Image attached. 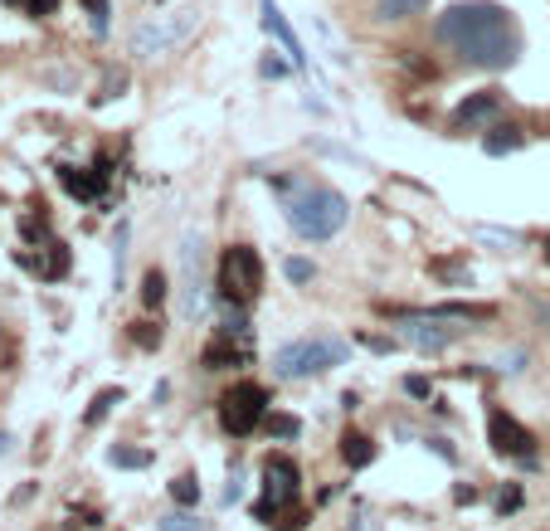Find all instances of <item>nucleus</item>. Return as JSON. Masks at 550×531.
Instances as JSON below:
<instances>
[{"instance_id": "obj_1", "label": "nucleus", "mask_w": 550, "mask_h": 531, "mask_svg": "<svg viewBox=\"0 0 550 531\" xmlns=\"http://www.w3.org/2000/svg\"><path fill=\"white\" fill-rule=\"evenodd\" d=\"M434 39L458 54V64L482 69V74L512 69L521 59V49H526L521 25L512 20V10L497 5V0H458V5H448L434 20Z\"/></svg>"}, {"instance_id": "obj_6", "label": "nucleus", "mask_w": 550, "mask_h": 531, "mask_svg": "<svg viewBox=\"0 0 550 531\" xmlns=\"http://www.w3.org/2000/svg\"><path fill=\"white\" fill-rule=\"evenodd\" d=\"M263 415H268V395H263V385H254V380L234 385V390L220 400V424L234 434V439L254 434L258 424H263Z\"/></svg>"}, {"instance_id": "obj_20", "label": "nucleus", "mask_w": 550, "mask_h": 531, "mask_svg": "<svg viewBox=\"0 0 550 531\" xmlns=\"http://www.w3.org/2000/svg\"><path fill=\"white\" fill-rule=\"evenodd\" d=\"M263 429H268V439H297V434H302V419L297 415H263Z\"/></svg>"}, {"instance_id": "obj_24", "label": "nucleus", "mask_w": 550, "mask_h": 531, "mask_svg": "<svg viewBox=\"0 0 550 531\" xmlns=\"http://www.w3.org/2000/svg\"><path fill=\"white\" fill-rule=\"evenodd\" d=\"M39 273H44V278H64V273H69V249H64V244H49V259L39 264Z\"/></svg>"}, {"instance_id": "obj_11", "label": "nucleus", "mask_w": 550, "mask_h": 531, "mask_svg": "<svg viewBox=\"0 0 550 531\" xmlns=\"http://www.w3.org/2000/svg\"><path fill=\"white\" fill-rule=\"evenodd\" d=\"M258 10H263V30L283 44V54L293 59L297 69H307V54H302V39L293 35V25H288V15L278 10V0H258Z\"/></svg>"}, {"instance_id": "obj_16", "label": "nucleus", "mask_w": 550, "mask_h": 531, "mask_svg": "<svg viewBox=\"0 0 550 531\" xmlns=\"http://www.w3.org/2000/svg\"><path fill=\"white\" fill-rule=\"evenodd\" d=\"M200 361H205V371H229V366H239V361H244V351L234 346V337H220V342L205 346V356H200Z\"/></svg>"}, {"instance_id": "obj_18", "label": "nucleus", "mask_w": 550, "mask_h": 531, "mask_svg": "<svg viewBox=\"0 0 550 531\" xmlns=\"http://www.w3.org/2000/svg\"><path fill=\"white\" fill-rule=\"evenodd\" d=\"M166 293H171V288H166V273H161V268H147V273H142V303L161 307L166 303Z\"/></svg>"}, {"instance_id": "obj_9", "label": "nucleus", "mask_w": 550, "mask_h": 531, "mask_svg": "<svg viewBox=\"0 0 550 531\" xmlns=\"http://www.w3.org/2000/svg\"><path fill=\"white\" fill-rule=\"evenodd\" d=\"M487 434H492V449H497V454L521 458V463H536V434H531L526 424H516L512 415L492 410V419H487Z\"/></svg>"}, {"instance_id": "obj_25", "label": "nucleus", "mask_w": 550, "mask_h": 531, "mask_svg": "<svg viewBox=\"0 0 550 531\" xmlns=\"http://www.w3.org/2000/svg\"><path fill=\"white\" fill-rule=\"evenodd\" d=\"M220 337H249V317H244V307H229V312H224Z\"/></svg>"}, {"instance_id": "obj_35", "label": "nucleus", "mask_w": 550, "mask_h": 531, "mask_svg": "<svg viewBox=\"0 0 550 531\" xmlns=\"http://www.w3.org/2000/svg\"><path fill=\"white\" fill-rule=\"evenodd\" d=\"M361 346H370V351H380V356H385V351H395V342H385V337H361Z\"/></svg>"}, {"instance_id": "obj_2", "label": "nucleus", "mask_w": 550, "mask_h": 531, "mask_svg": "<svg viewBox=\"0 0 550 531\" xmlns=\"http://www.w3.org/2000/svg\"><path fill=\"white\" fill-rule=\"evenodd\" d=\"M278 190L288 195L283 200V210H288V225L302 234V239H312V244H327L336 239L346 220H351V205H346V195L331 186H297L293 181H278Z\"/></svg>"}, {"instance_id": "obj_39", "label": "nucleus", "mask_w": 550, "mask_h": 531, "mask_svg": "<svg viewBox=\"0 0 550 531\" xmlns=\"http://www.w3.org/2000/svg\"><path fill=\"white\" fill-rule=\"evenodd\" d=\"M546 259H550V244H546Z\"/></svg>"}, {"instance_id": "obj_30", "label": "nucleus", "mask_w": 550, "mask_h": 531, "mask_svg": "<svg viewBox=\"0 0 550 531\" xmlns=\"http://www.w3.org/2000/svg\"><path fill=\"white\" fill-rule=\"evenodd\" d=\"M521 366H526V351H502L497 356V371H507V376H516Z\"/></svg>"}, {"instance_id": "obj_32", "label": "nucleus", "mask_w": 550, "mask_h": 531, "mask_svg": "<svg viewBox=\"0 0 550 531\" xmlns=\"http://www.w3.org/2000/svg\"><path fill=\"white\" fill-rule=\"evenodd\" d=\"M288 64H293V59H273V54H268V59H263V78H283Z\"/></svg>"}, {"instance_id": "obj_31", "label": "nucleus", "mask_w": 550, "mask_h": 531, "mask_svg": "<svg viewBox=\"0 0 550 531\" xmlns=\"http://www.w3.org/2000/svg\"><path fill=\"white\" fill-rule=\"evenodd\" d=\"M122 88H127V74H108L103 93H98V103H108V98H122Z\"/></svg>"}, {"instance_id": "obj_8", "label": "nucleus", "mask_w": 550, "mask_h": 531, "mask_svg": "<svg viewBox=\"0 0 550 531\" xmlns=\"http://www.w3.org/2000/svg\"><path fill=\"white\" fill-rule=\"evenodd\" d=\"M205 307V244L200 234H185L181 239V312L185 317H200Z\"/></svg>"}, {"instance_id": "obj_3", "label": "nucleus", "mask_w": 550, "mask_h": 531, "mask_svg": "<svg viewBox=\"0 0 550 531\" xmlns=\"http://www.w3.org/2000/svg\"><path fill=\"white\" fill-rule=\"evenodd\" d=\"M351 356L346 342H331V337H312V342H288L273 351V376L283 380H302V376H322L331 366H341Z\"/></svg>"}, {"instance_id": "obj_17", "label": "nucleus", "mask_w": 550, "mask_h": 531, "mask_svg": "<svg viewBox=\"0 0 550 531\" xmlns=\"http://www.w3.org/2000/svg\"><path fill=\"white\" fill-rule=\"evenodd\" d=\"M341 458H346L351 468H366L370 458H375V444H370L366 434H346V439H341Z\"/></svg>"}, {"instance_id": "obj_38", "label": "nucleus", "mask_w": 550, "mask_h": 531, "mask_svg": "<svg viewBox=\"0 0 550 531\" xmlns=\"http://www.w3.org/2000/svg\"><path fill=\"white\" fill-rule=\"evenodd\" d=\"M5 449H10V434H0V454H5Z\"/></svg>"}, {"instance_id": "obj_37", "label": "nucleus", "mask_w": 550, "mask_h": 531, "mask_svg": "<svg viewBox=\"0 0 550 531\" xmlns=\"http://www.w3.org/2000/svg\"><path fill=\"white\" fill-rule=\"evenodd\" d=\"M351 531H380V522H375V517H361V522H351Z\"/></svg>"}, {"instance_id": "obj_13", "label": "nucleus", "mask_w": 550, "mask_h": 531, "mask_svg": "<svg viewBox=\"0 0 550 531\" xmlns=\"http://www.w3.org/2000/svg\"><path fill=\"white\" fill-rule=\"evenodd\" d=\"M526 147V132L516 122H492L487 137H482V152L487 156H507V152H521Z\"/></svg>"}, {"instance_id": "obj_15", "label": "nucleus", "mask_w": 550, "mask_h": 531, "mask_svg": "<svg viewBox=\"0 0 550 531\" xmlns=\"http://www.w3.org/2000/svg\"><path fill=\"white\" fill-rule=\"evenodd\" d=\"M429 10V0H375V25H404V20H414V15H424Z\"/></svg>"}, {"instance_id": "obj_22", "label": "nucleus", "mask_w": 550, "mask_h": 531, "mask_svg": "<svg viewBox=\"0 0 550 531\" xmlns=\"http://www.w3.org/2000/svg\"><path fill=\"white\" fill-rule=\"evenodd\" d=\"M156 527H161V531H210V522H200L195 512H166Z\"/></svg>"}, {"instance_id": "obj_26", "label": "nucleus", "mask_w": 550, "mask_h": 531, "mask_svg": "<svg viewBox=\"0 0 550 531\" xmlns=\"http://www.w3.org/2000/svg\"><path fill=\"white\" fill-rule=\"evenodd\" d=\"M83 10H88V25H93V35H98V39L108 35V0H83Z\"/></svg>"}, {"instance_id": "obj_5", "label": "nucleus", "mask_w": 550, "mask_h": 531, "mask_svg": "<svg viewBox=\"0 0 550 531\" xmlns=\"http://www.w3.org/2000/svg\"><path fill=\"white\" fill-rule=\"evenodd\" d=\"M200 25V10H176V15H147L137 30H132V54L137 59H156V54H171L190 30Z\"/></svg>"}, {"instance_id": "obj_36", "label": "nucleus", "mask_w": 550, "mask_h": 531, "mask_svg": "<svg viewBox=\"0 0 550 531\" xmlns=\"http://www.w3.org/2000/svg\"><path fill=\"white\" fill-rule=\"evenodd\" d=\"M429 444H434V454H439V458H448V463H453V449H448V439H429Z\"/></svg>"}, {"instance_id": "obj_10", "label": "nucleus", "mask_w": 550, "mask_h": 531, "mask_svg": "<svg viewBox=\"0 0 550 531\" xmlns=\"http://www.w3.org/2000/svg\"><path fill=\"white\" fill-rule=\"evenodd\" d=\"M497 113H502V98H497L492 88H482V93L463 98V103L453 108L448 127H453V132H482V127H492V122H497Z\"/></svg>"}, {"instance_id": "obj_28", "label": "nucleus", "mask_w": 550, "mask_h": 531, "mask_svg": "<svg viewBox=\"0 0 550 531\" xmlns=\"http://www.w3.org/2000/svg\"><path fill=\"white\" fill-rule=\"evenodd\" d=\"M10 5H20L25 15H35V20H44V15H54V5H59V0H10Z\"/></svg>"}, {"instance_id": "obj_7", "label": "nucleus", "mask_w": 550, "mask_h": 531, "mask_svg": "<svg viewBox=\"0 0 550 531\" xmlns=\"http://www.w3.org/2000/svg\"><path fill=\"white\" fill-rule=\"evenodd\" d=\"M297 497V463L293 458H268V468H263V502L254 507L258 522H273V512L278 507H293Z\"/></svg>"}, {"instance_id": "obj_23", "label": "nucleus", "mask_w": 550, "mask_h": 531, "mask_svg": "<svg viewBox=\"0 0 550 531\" xmlns=\"http://www.w3.org/2000/svg\"><path fill=\"white\" fill-rule=\"evenodd\" d=\"M112 405H122V390H117V385H108V390H98V395H93V405H88V424H98Z\"/></svg>"}, {"instance_id": "obj_4", "label": "nucleus", "mask_w": 550, "mask_h": 531, "mask_svg": "<svg viewBox=\"0 0 550 531\" xmlns=\"http://www.w3.org/2000/svg\"><path fill=\"white\" fill-rule=\"evenodd\" d=\"M215 288H220V298L229 307L254 303L258 293H263V259H258V249H249V244L224 249L220 273H215Z\"/></svg>"}, {"instance_id": "obj_21", "label": "nucleus", "mask_w": 550, "mask_h": 531, "mask_svg": "<svg viewBox=\"0 0 550 531\" xmlns=\"http://www.w3.org/2000/svg\"><path fill=\"white\" fill-rule=\"evenodd\" d=\"M171 497H176V507H195V502H200V478H195V473L171 478Z\"/></svg>"}, {"instance_id": "obj_33", "label": "nucleus", "mask_w": 550, "mask_h": 531, "mask_svg": "<svg viewBox=\"0 0 550 531\" xmlns=\"http://www.w3.org/2000/svg\"><path fill=\"white\" fill-rule=\"evenodd\" d=\"M404 390H409L414 400H429V380L424 376H404Z\"/></svg>"}, {"instance_id": "obj_29", "label": "nucleus", "mask_w": 550, "mask_h": 531, "mask_svg": "<svg viewBox=\"0 0 550 531\" xmlns=\"http://www.w3.org/2000/svg\"><path fill=\"white\" fill-rule=\"evenodd\" d=\"M132 342H137V346H161V327H151V322H137Z\"/></svg>"}, {"instance_id": "obj_19", "label": "nucleus", "mask_w": 550, "mask_h": 531, "mask_svg": "<svg viewBox=\"0 0 550 531\" xmlns=\"http://www.w3.org/2000/svg\"><path fill=\"white\" fill-rule=\"evenodd\" d=\"M108 463H112V468H132V473H137V468H147V463H151V454H147V449H127V444H112V449H108Z\"/></svg>"}, {"instance_id": "obj_12", "label": "nucleus", "mask_w": 550, "mask_h": 531, "mask_svg": "<svg viewBox=\"0 0 550 531\" xmlns=\"http://www.w3.org/2000/svg\"><path fill=\"white\" fill-rule=\"evenodd\" d=\"M404 337L419 351H443V346H453L458 327H439V317L429 312V317H404Z\"/></svg>"}, {"instance_id": "obj_34", "label": "nucleus", "mask_w": 550, "mask_h": 531, "mask_svg": "<svg viewBox=\"0 0 550 531\" xmlns=\"http://www.w3.org/2000/svg\"><path fill=\"white\" fill-rule=\"evenodd\" d=\"M516 507H521V488H507L497 497V512H516Z\"/></svg>"}, {"instance_id": "obj_27", "label": "nucleus", "mask_w": 550, "mask_h": 531, "mask_svg": "<svg viewBox=\"0 0 550 531\" xmlns=\"http://www.w3.org/2000/svg\"><path fill=\"white\" fill-rule=\"evenodd\" d=\"M283 273H288V278H293V283H312V278H317V264H312V259H283Z\"/></svg>"}, {"instance_id": "obj_14", "label": "nucleus", "mask_w": 550, "mask_h": 531, "mask_svg": "<svg viewBox=\"0 0 550 531\" xmlns=\"http://www.w3.org/2000/svg\"><path fill=\"white\" fill-rule=\"evenodd\" d=\"M103 176L108 171H78V166H59V186L69 190V195H78V200H98L103 195Z\"/></svg>"}]
</instances>
